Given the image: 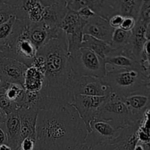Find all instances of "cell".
<instances>
[{"label":"cell","instance_id":"obj_3","mask_svg":"<svg viewBox=\"0 0 150 150\" xmlns=\"http://www.w3.org/2000/svg\"><path fill=\"white\" fill-rule=\"evenodd\" d=\"M111 92L122 98L133 95H150V76L137 70L107 71L103 79Z\"/></svg>","mask_w":150,"mask_h":150},{"label":"cell","instance_id":"obj_17","mask_svg":"<svg viewBox=\"0 0 150 150\" xmlns=\"http://www.w3.org/2000/svg\"><path fill=\"white\" fill-rule=\"evenodd\" d=\"M150 40V24L136 21L135 27L131 31L130 45L133 57L139 62L144 45Z\"/></svg>","mask_w":150,"mask_h":150},{"label":"cell","instance_id":"obj_34","mask_svg":"<svg viewBox=\"0 0 150 150\" xmlns=\"http://www.w3.org/2000/svg\"><path fill=\"white\" fill-rule=\"evenodd\" d=\"M124 18L122 16H120V15H114L113 16H111L109 19H108V23H109L110 26L111 28H113L114 29H118L120 28L122 23V21Z\"/></svg>","mask_w":150,"mask_h":150},{"label":"cell","instance_id":"obj_31","mask_svg":"<svg viewBox=\"0 0 150 150\" xmlns=\"http://www.w3.org/2000/svg\"><path fill=\"white\" fill-rule=\"evenodd\" d=\"M136 23V21L134 18L130 17H125L123 18L122 23L120 26V29L126 32H131L135 27Z\"/></svg>","mask_w":150,"mask_h":150},{"label":"cell","instance_id":"obj_6","mask_svg":"<svg viewBox=\"0 0 150 150\" xmlns=\"http://www.w3.org/2000/svg\"><path fill=\"white\" fill-rule=\"evenodd\" d=\"M86 21L80 18L76 12L67 9L60 23L59 29L64 32L67 42L68 55L74 54L81 48L83 38V28Z\"/></svg>","mask_w":150,"mask_h":150},{"label":"cell","instance_id":"obj_24","mask_svg":"<svg viewBox=\"0 0 150 150\" xmlns=\"http://www.w3.org/2000/svg\"><path fill=\"white\" fill-rule=\"evenodd\" d=\"M42 87V75L33 66L27 67L23 83L25 90L31 92H39Z\"/></svg>","mask_w":150,"mask_h":150},{"label":"cell","instance_id":"obj_36","mask_svg":"<svg viewBox=\"0 0 150 150\" xmlns=\"http://www.w3.org/2000/svg\"><path fill=\"white\" fill-rule=\"evenodd\" d=\"M8 83H6L4 80L2 79V78L0 76V93L1 92H4L6 88H7Z\"/></svg>","mask_w":150,"mask_h":150},{"label":"cell","instance_id":"obj_38","mask_svg":"<svg viewBox=\"0 0 150 150\" xmlns=\"http://www.w3.org/2000/svg\"><path fill=\"white\" fill-rule=\"evenodd\" d=\"M0 150H13L7 144H3L0 146Z\"/></svg>","mask_w":150,"mask_h":150},{"label":"cell","instance_id":"obj_4","mask_svg":"<svg viewBox=\"0 0 150 150\" xmlns=\"http://www.w3.org/2000/svg\"><path fill=\"white\" fill-rule=\"evenodd\" d=\"M68 62L73 81L83 76L103 79L107 73L105 60L87 48H80L69 55Z\"/></svg>","mask_w":150,"mask_h":150},{"label":"cell","instance_id":"obj_29","mask_svg":"<svg viewBox=\"0 0 150 150\" xmlns=\"http://www.w3.org/2000/svg\"><path fill=\"white\" fill-rule=\"evenodd\" d=\"M0 108L5 113L7 116L18 110L17 105L7 99L4 92L0 93Z\"/></svg>","mask_w":150,"mask_h":150},{"label":"cell","instance_id":"obj_13","mask_svg":"<svg viewBox=\"0 0 150 150\" xmlns=\"http://www.w3.org/2000/svg\"><path fill=\"white\" fill-rule=\"evenodd\" d=\"M26 69L27 67L20 62L0 55V76L6 83L23 86Z\"/></svg>","mask_w":150,"mask_h":150},{"label":"cell","instance_id":"obj_25","mask_svg":"<svg viewBox=\"0 0 150 150\" xmlns=\"http://www.w3.org/2000/svg\"><path fill=\"white\" fill-rule=\"evenodd\" d=\"M21 6L26 14L27 22L38 23L42 21V14L44 7L40 1L38 0L22 1Z\"/></svg>","mask_w":150,"mask_h":150},{"label":"cell","instance_id":"obj_5","mask_svg":"<svg viewBox=\"0 0 150 150\" xmlns=\"http://www.w3.org/2000/svg\"><path fill=\"white\" fill-rule=\"evenodd\" d=\"M96 118L113 122L120 129L134 123L123 98L112 92L100 107Z\"/></svg>","mask_w":150,"mask_h":150},{"label":"cell","instance_id":"obj_8","mask_svg":"<svg viewBox=\"0 0 150 150\" xmlns=\"http://www.w3.org/2000/svg\"><path fill=\"white\" fill-rule=\"evenodd\" d=\"M37 53L38 49L29 39L24 28L23 33L0 55L17 60L29 67L33 64Z\"/></svg>","mask_w":150,"mask_h":150},{"label":"cell","instance_id":"obj_2","mask_svg":"<svg viewBox=\"0 0 150 150\" xmlns=\"http://www.w3.org/2000/svg\"><path fill=\"white\" fill-rule=\"evenodd\" d=\"M37 54L45 59L40 98L62 100L71 104L73 100V79L68 62L67 42L65 35L48 41L38 50Z\"/></svg>","mask_w":150,"mask_h":150},{"label":"cell","instance_id":"obj_27","mask_svg":"<svg viewBox=\"0 0 150 150\" xmlns=\"http://www.w3.org/2000/svg\"><path fill=\"white\" fill-rule=\"evenodd\" d=\"M18 1H0V26L17 13Z\"/></svg>","mask_w":150,"mask_h":150},{"label":"cell","instance_id":"obj_26","mask_svg":"<svg viewBox=\"0 0 150 150\" xmlns=\"http://www.w3.org/2000/svg\"><path fill=\"white\" fill-rule=\"evenodd\" d=\"M130 37L131 32H126L120 28L114 29L110 45L114 49L124 50L127 47H130Z\"/></svg>","mask_w":150,"mask_h":150},{"label":"cell","instance_id":"obj_20","mask_svg":"<svg viewBox=\"0 0 150 150\" xmlns=\"http://www.w3.org/2000/svg\"><path fill=\"white\" fill-rule=\"evenodd\" d=\"M104 60L105 64H110L117 68V70H137L144 73L142 70L139 62L131 56L125 53L122 49H114L112 54Z\"/></svg>","mask_w":150,"mask_h":150},{"label":"cell","instance_id":"obj_9","mask_svg":"<svg viewBox=\"0 0 150 150\" xmlns=\"http://www.w3.org/2000/svg\"><path fill=\"white\" fill-rule=\"evenodd\" d=\"M108 97L86 96L80 95L73 96L71 105L76 110L88 131L89 123L96 118L100 108L106 100Z\"/></svg>","mask_w":150,"mask_h":150},{"label":"cell","instance_id":"obj_33","mask_svg":"<svg viewBox=\"0 0 150 150\" xmlns=\"http://www.w3.org/2000/svg\"><path fill=\"white\" fill-rule=\"evenodd\" d=\"M35 140L31 138H26L21 142L19 150H33L35 148Z\"/></svg>","mask_w":150,"mask_h":150},{"label":"cell","instance_id":"obj_11","mask_svg":"<svg viewBox=\"0 0 150 150\" xmlns=\"http://www.w3.org/2000/svg\"><path fill=\"white\" fill-rule=\"evenodd\" d=\"M25 23L26 35L38 50L45 45L48 41L52 39H57L63 34V32L59 28L51 29L42 21L38 23Z\"/></svg>","mask_w":150,"mask_h":150},{"label":"cell","instance_id":"obj_35","mask_svg":"<svg viewBox=\"0 0 150 150\" xmlns=\"http://www.w3.org/2000/svg\"><path fill=\"white\" fill-rule=\"evenodd\" d=\"M7 135L6 131L5 124L0 125V146L3 144H7Z\"/></svg>","mask_w":150,"mask_h":150},{"label":"cell","instance_id":"obj_21","mask_svg":"<svg viewBox=\"0 0 150 150\" xmlns=\"http://www.w3.org/2000/svg\"><path fill=\"white\" fill-rule=\"evenodd\" d=\"M5 127L7 135V144L13 150H19L21 139V122L17 111L7 116Z\"/></svg>","mask_w":150,"mask_h":150},{"label":"cell","instance_id":"obj_12","mask_svg":"<svg viewBox=\"0 0 150 150\" xmlns=\"http://www.w3.org/2000/svg\"><path fill=\"white\" fill-rule=\"evenodd\" d=\"M44 9L42 14V21L51 29H58L67 12V1L40 0Z\"/></svg>","mask_w":150,"mask_h":150},{"label":"cell","instance_id":"obj_30","mask_svg":"<svg viewBox=\"0 0 150 150\" xmlns=\"http://www.w3.org/2000/svg\"><path fill=\"white\" fill-rule=\"evenodd\" d=\"M116 147L111 142H103L94 146H86L83 145L80 150H115Z\"/></svg>","mask_w":150,"mask_h":150},{"label":"cell","instance_id":"obj_16","mask_svg":"<svg viewBox=\"0 0 150 150\" xmlns=\"http://www.w3.org/2000/svg\"><path fill=\"white\" fill-rule=\"evenodd\" d=\"M143 120L125 127L120 130L117 137L111 141L115 146V150H134L135 146L139 143L138 130Z\"/></svg>","mask_w":150,"mask_h":150},{"label":"cell","instance_id":"obj_22","mask_svg":"<svg viewBox=\"0 0 150 150\" xmlns=\"http://www.w3.org/2000/svg\"><path fill=\"white\" fill-rule=\"evenodd\" d=\"M109 2L116 15H120L123 18H133L137 21L142 0H117L109 1Z\"/></svg>","mask_w":150,"mask_h":150},{"label":"cell","instance_id":"obj_7","mask_svg":"<svg viewBox=\"0 0 150 150\" xmlns=\"http://www.w3.org/2000/svg\"><path fill=\"white\" fill-rule=\"evenodd\" d=\"M120 129L113 122L95 118L89 123L84 146H94L103 142H111L117 137Z\"/></svg>","mask_w":150,"mask_h":150},{"label":"cell","instance_id":"obj_23","mask_svg":"<svg viewBox=\"0 0 150 150\" xmlns=\"http://www.w3.org/2000/svg\"><path fill=\"white\" fill-rule=\"evenodd\" d=\"M81 48L91 50L103 59L111 55L114 51V48H111L109 44L87 35H83Z\"/></svg>","mask_w":150,"mask_h":150},{"label":"cell","instance_id":"obj_15","mask_svg":"<svg viewBox=\"0 0 150 150\" xmlns=\"http://www.w3.org/2000/svg\"><path fill=\"white\" fill-rule=\"evenodd\" d=\"M114 31L108 21L95 16L86 21L83 28V35L92 36L110 45Z\"/></svg>","mask_w":150,"mask_h":150},{"label":"cell","instance_id":"obj_1","mask_svg":"<svg viewBox=\"0 0 150 150\" xmlns=\"http://www.w3.org/2000/svg\"><path fill=\"white\" fill-rule=\"evenodd\" d=\"M33 150H80L88 130L71 104L38 111Z\"/></svg>","mask_w":150,"mask_h":150},{"label":"cell","instance_id":"obj_10","mask_svg":"<svg viewBox=\"0 0 150 150\" xmlns=\"http://www.w3.org/2000/svg\"><path fill=\"white\" fill-rule=\"evenodd\" d=\"M72 92L73 96L80 95L86 96L108 97L111 93V90L103 81V79L83 76L73 82Z\"/></svg>","mask_w":150,"mask_h":150},{"label":"cell","instance_id":"obj_37","mask_svg":"<svg viewBox=\"0 0 150 150\" xmlns=\"http://www.w3.org/2000/svg\"><path fill=\"white\" fill-rule=\"evenodd\" d=\"M6 119H7V115H6L5 113L0 108V125H1L5 124Z\"/></svg>","mask_w":150,"mask_h":150},{"label":"cell","instance_id":"obj_19","mask_svg":"<svg viewBox=\"0 0 150 150\" xmlns=\"http://www.w3.org/2000/svg\"><path fill=\"white\" fill-rule=\"evenodd\" d=\"M133 122L141 121L149 111L150 95H133L123 98Z\"/></svg>","mask_w":150,"mask_h":150},{"label":"cell","instance_id":"obj_32","mask_svg":"<svg viewBox=\"0 0 150 150\" xmlns=\"http://www.w3.org/2000/svg\"><path fill=\"white\" fill-rule=\"evenodd\" d=\"M76 13H78L79 16L80 17L81 19L85 21H87L88 20H89L90 18H93L94 16H95L96 15L87 7H83L81 9H79Z\"/></svg>","mask_w":150,"mask_h":150},{"label":"cell","instance_id":"obj_28","mask_svg":"<svg viewBox=\"0 0 150 150\" xmlns=\"http://www.w3.org/2000/svg\"><path fill=\"white\" fill-rule=\"evenodd\" d=\"M138 21L142 23L150 24V1L146 0L142 1L140 10L139 13V17L137 19Z\"/></svg>","mask_w":150,"mask_h":150},{"label":"cell","instance_id":"obj_14","mask_svg":"<svg viewBox=\"0 0 150 150\" xmlns=\"http://www.w3.org/2000/svg\"><path fill=\"white\" fill-rule=\"evenodd\" d=\"M83 7H87L96 16L103 18L105 20L108 19L116 15L109 1L103 0H70L67 1V9L77 12Z\"/></svg>","mask_w":150,"mask_h":150},{"label":"cell","instance_id":"obj_18","mask_svg":"<svg viewBox=\"0 0 150 150\" xmlns=\"http://www.w3.org/2000/svg\"><path fill=\"white\" fill-rule=\"evenodd\" d=\"M38 111L36 108L31 107L18 108L17 112L21 122L20 144L26 138H31L35 140V128Z\"/></svg>","mask_w":150,"mask_h":150}]
</instances>
